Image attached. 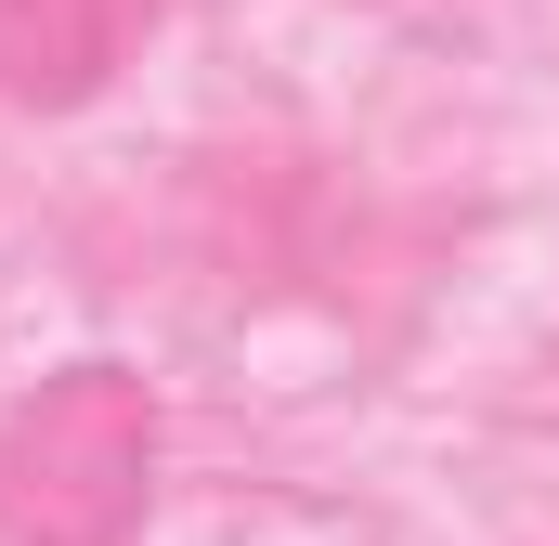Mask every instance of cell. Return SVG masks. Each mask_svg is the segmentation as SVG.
Returning a JSON list of instances; mask_svg holds the SVG:
<instances>
[{"label":"cell","mask_w":559,"mask_h":546,"mask_svg":"<svg viewBox=\"0 0 559 546\" xmlns=\"http://www.w3.org/2000/svg\"><path fill=\"white\" fill-rule=\"evenodd\" d=\"M156 482V391L131 365H52L0 416V546H131Z\"/></svg>","instance_id":"cell-1"},{"label":"cell","mask_w":559,"mask_h":546,"mask_svg":"<svg viewBox=\"0 0 559 546\" xmlns=\"http://www.w3.org/2000/svg\"><path fill=\"white\" fill-rule=\"evenodd\" d=\"M156 26H169V0H0V105H26V118L105 105Z\"/></svg>","instance_id":"cell-2"}]
</instances>
